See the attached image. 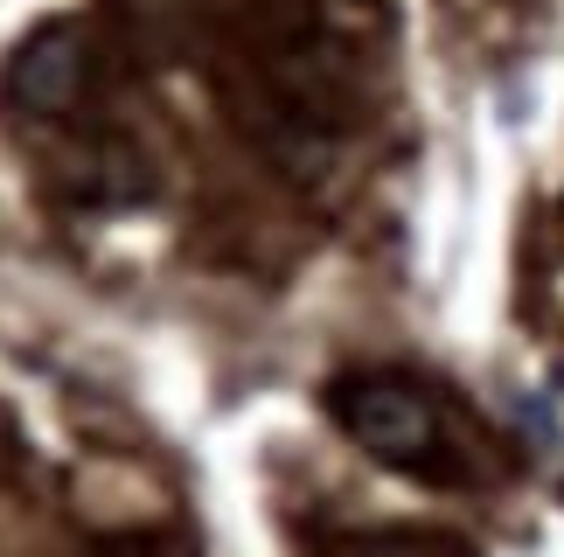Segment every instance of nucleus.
I'll return each mask as SVG.
<instances>
[{"label": "nucleus", "mask_w": 564, "mask_h": 557, "mask_svg": "<svg viewBox=\"0 0 564 557\" xmlns=\"http://www.w3.org/2000/svg\"><path fill=\"white\" fill-rule=\"evenodd\" d=\"M335 425L349 433L370 460L383 467H404V474H419L446 454V425H440V404H432L419 383L404 376H341L335 391Z\"/></svg>", "instance_id": "obj_1"}, {"label": "nucleus", "mask_w": 564, "mask_h": 557, "mask_svg": "<svg viewBox=\"0 0 564 557\" xmlns=\"http://www.w3.org/2000/svg\"><path fill=\"white\" fill-rule=\"evenodd\" d=\"M8 84H14V98L29 105V112H42V119L70 112V98H77V84H84V35L70 29V21H50L42 35L21 42Z\"/></svg>", "instance_id": "obj_2"}]
</instances>
